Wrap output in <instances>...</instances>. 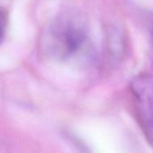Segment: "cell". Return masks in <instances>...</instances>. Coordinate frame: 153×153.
<instances>
[{"mask_svg": "<svg viewBox=\"0 0 153 153\" xmlns=\"http://www.w3.org/2000/svg\"><path fill=\"white\" fill-rule=\"evenodd\" d=\"M89 34L88 22L81 13L65 11L45 27L39 39V48L44 56L51 60H71L86 49Z\"/></svg>", "mask_w": 153, "mask_h": 153, "instance_id": "obj_1", "label": "cell"}, {"mask_svg": "<svg viewBox=\"0 0 153 153\" xmlns=\"http://www.w3.org/2000/svg\"><path fill=\"white\" fill-rule=\"evenodd\" d=\"M130 91L139 126L153 148V76L138 74L132 80Z\"/></svg>", "mask_w": 153, "mask_h": 153, "instance_id": "obj_2", "label": "cell"}, {"mask_svg": "<svg viewBox=\"0 0 153 153\" xmlns=\"http://www.w3.org/2000/svg\"><path fill=\"white\" fill-rule=\"evenodd\" d=\"M0 17H1V40L3 41L4 39V35H5V31H6V26H7V23H8V13H7L6 10L4 7L1 8Z\"/></svg>", "mask_w": 153, "mask_h": 153, "instance_id": "obj_3", "label": "cell"}, {"mask_svg": "<svg viewBox=\"0 0 153 153\" xmlns=\"http://www.w3.org/2000/svg\"><path fill=\"white\" fill-rule=\"evenodd\" d=\"M151 33H152V36L153 38V22L152 24V27H151Z\"/></svg>", "mask_w": 153, "mask_h": 153, "instance_id": "obj_4", "label": "cell"}]
</instances>
